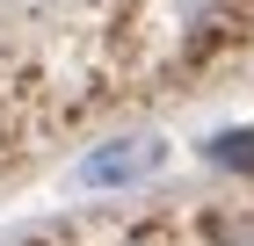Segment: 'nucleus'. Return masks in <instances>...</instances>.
I'll return each instance as SVG.
<instances>
[{
  "label": "nucleus",
  "instance_id": "2",
  "mask_svg": "<svg viewBox=\"0 0 254 246\" xmlns=\"http://www.w3.org/2000/svg\"><path fill=\"white\" fill-rule=\"evenodd\" d=\"M218 159H225V167H254V138H218Z\"/></svg>",
  "mask_w": 254,
  "mask_h": 246
},
{
  "label": "nucleus",
  "instance_id": "1",
  "mask_svg": "<svg viewBox=\"0 0 254 246\" xmlns=\"http://www.w3.org/2000/svg\"><path fill=\"white\" fill-rule=\"evenodd\" d=\"M153 167H160L153 138H124V145H102L95 159H87V181H95V189H124L131 174H153Z\"/></svg>",
  "mask_w": 254,
  "mask_h": 246
},
{
  "label": "nucleus",
  "instance_id": "3",
  "mask_svg": "<svg viewBox=\"0 0 254 246\" xmlns=\"http://www.w3.org/2000/svg\"><path fill=\"white\" fill-rule=\"evenodd\" d=\"M225 246H254V232H240V239H225Z\"/></svg>",
  "mask_w": 254,
  "mask_h": 246
}]
</instances>
